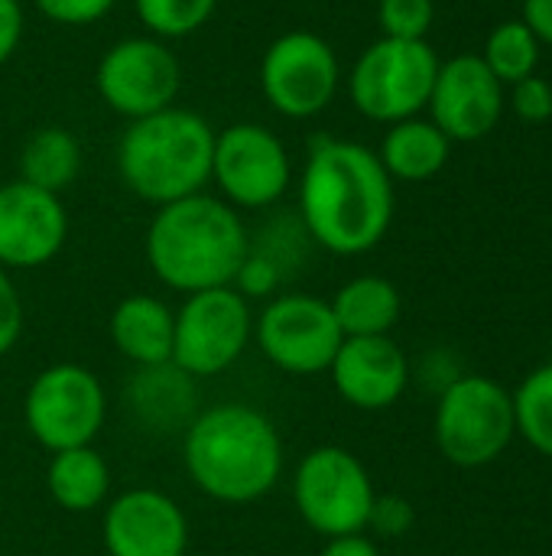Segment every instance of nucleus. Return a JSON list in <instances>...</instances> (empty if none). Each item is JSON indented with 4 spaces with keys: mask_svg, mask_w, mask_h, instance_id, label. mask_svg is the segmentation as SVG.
Here are the masks:
<instances>
[{
    "mask_svg": "<svg viewBox=\"0 0 552 556\" xmlns=\"http://www.w3.org/2000/svg\"><path fill=\"white\" fill-rule=\"evenodd\" d=\"M449 143L452 140L433 121L407 117V121L390 124V130L384 134V143L377 150V160L384 163L390 179L426 182L446 166Z\"/></svg>",
    "mask_w": 552,
    "mask_h": 556,
    "instance_id": "obj_19",
    "label": "nucleus"
},
{
    "mask_svg": "<svg viewBox=\"0 0 552 556\" xmlns=\"http://www.w3.org/2000/svg\"><path fill=\"white\" fill-rule=\"evenodd\" d=\"M107 401L101 381L81 365H52L36 375L26 391V430L49 453L91 446L104 427Z\"/></svg>",
    "mask_w": 552,
    "mask_h": 556,
    "instance_id": "obj_9",
    "label": "nucleus"
},
{
    "mask_svg": "<svg viewBox=\"0 0 552 556\" xmlns=\"http://www.w3.org/2000/svg\"><path fill=\"white\" fill-rule=\"evenodd\" d=\"M94 88L111 111L137 121L176 104L182 65L163 39L127 36L98 59Z\"/></svg>",
    "mask_w": 552,
    "mask_h": 556,
    "instance_id": "obj_11",
    "label": "nucleus"
},
{
    "mask_svg": "<svg viewBox=\"0 0 552 556\" xmlns=\"http://www.w3.org/2000/svg\"><path fill=\"white\" fill-rule=\"evenodd\" d=\"M345 339L387 336L400 319V293L384 277H355L329 303Z\"/></svg>",
    "mask_w": 552,
    "mask_h": 556,
    "instance_id": "obj_20",
    "label": "nucleus"
},
{
    "mask_svg": "<svg viewBox=\"0 0 552 556\" xmlns=\"http://www.w3.org/2000/svg\"><path fill=\"white\" fill-rule=\"evenodd\" d=\"M293 163L283 140L264 124L244 121L215 134L211 179L228 205L267 208L290 189Z\"/></svg>",
    "mask_w": 552,
    "mask_h": 556,
    "instance_id": "obj_12",
    "label": "nucleus"
},
{
    "mask_svg": "<svg viewBox=\"0 0 552 556\" xmlns=\"http://www.w3.org/2000/svg\"><path fill=\"white\" fill-rule=\"evenodd\" d=\"M319 556H381L374 541H368L364 534H348V538H332L325 544V551Z\"/></svg>",
    "mask_w": 552,
    "mask_h": 556,
    "instance_id": "obj_35",
    "label": "nucleus"
},
{
    "mask_svg": "<svg viewBox=\"0 0 552 556\" xmlns=\"http://www.w3.org/2000/svg\"><path fill=\"white\" fill-rule=\"evenodd\" d=\"M426 108L433 111V124L449 140H482L501 121L504 85L495 78L482 55H455L439 62Z\"/></svg>",
    "mask_w": 552,
    "mask_h": 556,
    "instance_id": "obj_15",
    "label": "nucleus"
},
{
    "mask_svg": "<svg viewBox=\"0 0 552 556\" xmlns=\"http://www.w3.org/2000/svg\"><path fill=\"white\" fill-rule=\"evenodd\" d=\"M46 485L55 505H62L65 511H94L111 492V469L104 456L91 446L62 450L49 463Z\"/></svg>",
    "mask_w": 552,
    "mask_h": 556,
    "instance_id": "obj_22",
    "label": "nucleus"
},
{
    "mask_svg": "<svg viewBox=\"0 0 552 556\" xmlns=\"http://www.w3.org/2000/svg\"><path fill=\"white\" fill-rule=\"evenodd\" d=\"M439 453L462 466L478 469L495 463L514 440V397L491 378L465 375L449 381L436 407Z\"/></svg>",
    "mask_w": 552,
    "mask_h": 556,
    "instance_id": "obj_6",
    "label": "nucleus"
},
{
    "mask_svg": "<svg viewBox=\"0 0 552 556\" xmlns=\"http://www.w3.org/2000/svg\"><path fill=\"white\" fill-rule=\"evenodd\" d=\"M436 16L433 0H381L377 23L390 39H426Z\"/></svg>",
    "mask_w": 552,
    "mask_h": 556,
    "instance_id": "obj_27",
    "label": "nucleus"
},
{
    "mask_svg": "<svg viewBox=\"0 0 552 556\" xmlns=\"http://www.w3.org/2000/svg\"><path fill=\"white\" fill-rule=\"evenodd\" d=\"M130 407L133 414L156 430H176L195 407V388L185 371H179L172 362L150 365L130 381Z\"/></svg>",
    "mask_w": 552,
    "mask_h": 556,
    "instance_id": "obj_21",
    "label": "nucleus"
},
{
    "mask_svg": "<svg viewBox=\"0 0 552 556\" xmlns=\"http://www.w3.org/2000/svg\"><path fill=\"white\" fill-rule=\"evenodd\" d=\"M81 173V143L68 127H39L20 150V179L46 192H62Z\"/></svg>",
    "mask_w": 552,
    "mask_h": 556,
    "instance_id": "obj_23",
    "label": "nucleus"
},
{
    "mask_svg": "<svg viewBox=\"0 0 552 556\" xmlns=\"http://www.w3.org/2000/svg\"><path fill=\"white\" fill-rule=\"evenodd\" d=\"M342 68L335 49L309 29L277 36L260 59V88L270 108L290 121L322 114L338 94Z\"/></svg>",
    "mask_w": 552,
    "mask_h": 556,
    "instance_id": "obj_10",
    "label": "nucleus"
},
{
    "mask_svg": "<svg viewBox=\"0 0 552 556\" xmlns=\"http://www.w3.org/2000/svg\"><path fill=\"white\" fill-rule=\"evenodd\" d=\"M172 326L176 313H169L163 300L133 293L117 303L111 316V339L117 352L140 368L166 365L172 358Z\"/></svg>",
    "mask_w": 552,
    "mask_h": 556,
    "instance_id": "obj_18",
    "label": "nucleus"
},
{
    "mask_svg": "<svg viewBox=\"0 0 552 556\" xmlns=\"http://www.w3.org/2000/svg\"><path fill=\"white\" fill-rule=\"evenodd\" d=\"M251 244L238 208L195 192L159 205L146 228V261L159 283L179 293L231 287Z\"/></svg>",
    "mask_w": 552,
    "mask_h": 556,
    "instance_id": "obj_2",
    "label": "nucleus"
},
{
    "mask_svg": "<svg viewBox=\"0 0 552 556\" xmlns=\"http://www.w3.org/2000/svg\"><path fill=\"white\" fill-rule=\"evenodd\" d=\"M410 525H413V508L407 498H400V495H377L374 498L368 528H374L381 538H400L410 531Z\"/></svg>",
    "mask_w": 552,
    "mask_h": 556,
    "instance_id": "obj_31",
    "label": "nucleus"
},
{
    "mask_svg": "<svg viewBox=\"0 0 552 556\" xmlns=\"http://www.w3.org/2000/svg\"><path fill=\"white\" fill-rule=\"evenodd\" d=\"M482 59L501 85H517L521 78L537 75L540 39L530 33V26L524 20H508L491 29Z\"/></svg>",
    "mask_w": 552,
    "mask_h": 556,
    "instance_id": "obj_24",
    "label": "nucleus"
},
{
    "mask_svg": "<svg viewBox=\"0 0 552 556\" xmlns=\"http://www.w3.org/2000/svg\"><path fill=\"white\" fill-rule=\"evenodd\" d=\"M140 23L156 39H182L198 33L211 16L218 0H133Z\"/></svg>",
    "mask_w": 552,
    "mask_h": 556,
    "instance_id": "obj_26",
    "label": "nucleus"
},
{
    "mask_svg": "<svg viewBox=\"0 0 552 556\" xmlns=\"http://www.w3.org/2000/svg\"><path fill=\"white\" fill-rule=\"evenodd\" d=\"M511 104H514L517 117L527 124L552 121V85L540 75L521 78L517 85H511Z\"/></svg>",
    "mask_w": 552,
    "mask_h": 556,
    "instance_id": "obj_29",
    "label": "nucleus"
},
{
    "mask_svg": "<svg viewBox=\"0 0 552 556\" xmlns=\"http://www.w3.org/2000/svg\"><path fill=\"white\" fill-rule=\"evenodd\" d=\"M329 371L342 401H348L358 410L394 407L410 381L407 355L387 336L345 339Z\"/></svg>",
    "mask_w": 552,
    "mask_h": 556,
    "instance_id": "obj_17",
    "label": "nucleus"
},
{
    "mask_svg": "<svg viewBox=\"0 0 552 556\" xmlns=\"http://www.w3.org/2000/svg\"><path fill=\"white\" fill-rule=\"evenodd\" d=\"M215 130L189 108H166L130 121L117 143L120 182L143 202L169 205L211 179Z\"/></svg>",
    "mask_w": 552,
    "mask_h": 556,
    "instance_id": "obj_4",
    "label": "nucleus"
},
{
    "mask_svg": "<svg viewBox=\"0 0 552 556\" xmlns=\"http://www.w3.org/2000/svg\"><path fill=\"white\" fill-rule=\"evenodd\" d=\"M293 498L303 521L332 541L368 528L377 492L355 453L342 446H319L296 466Z\"/></svg>",
    "mask_w": 552,
    "mask_h": 556,
    "instance_id": "obj_7",
    "label": "nucleus"
},
{
    "mask_svg": "<svg viewBox=\"0 0 552 556\" xmlns=\"http://www.w3.org/2000/svg\"><path fill=\"white\" fill-rule=\"evenodd\" d=\"M104 547L111 556H185L189 521L169 495L133 489L107 505Z\"/></svg>",
    "mask_w": 552,
    "mask_h": 556,
    "instance_id": "obj_16",
    "label": "nucleus"
},
{
    "mask_svg": "<svg viewBox=\"0 0 552 556\" xmlns=\"http://www.w3.org/2000/svg\"><path fill=\"white\" fill-rule=\"evenodd\" d=\"M436 75L439 59L426 39L381 36L358 55L348 75V94L364 117L397 124L416 117L429 104Z\"/></svg>",
    "mask_w": 552,
    "mask_h": 556,
    "instance_id": "obj_5",
    "label": "nucleus"
},
{
    "mask_svg": "<svg viewBox=\"0 0 552 556\" xmlns=\"http://www.w3.org/2000/svg\"><path fill=\"white\" fill-rule=\"evenodd\" d=\"M260 352L286 375L329 371L345 336L325 300L309 293H286L264 306L254 323Z\"/></svg>",
    "mask_w": 552,
    "mask_h": 556,
    "instance_id": "obj_13",
    "label": "nucleus"
},
{
    "mask_svg": "<svg viewBox=\"0 0 552 556\" xmlns=\"http://www.w3.org/2000/svg\"><path fill=\"white\" fill-rule=\"evenodd\" d=\"M299 212L325 251L364 254L384 241L394 222V179L364 143L316 137L299 179Z\"/></svg>",
    "mask_w": 552,
    "mask_h": 556,
    "instance_id": "obj_1",
    "label": "nucleus"
},
{
    "mask_svg": "<svg viewBox=\"0 0 552 556\" xmlns=\"http://www.w3.org/2000/svg\"><path fill=\"white\" fill-rule=\"evenodd\" d=\"M23 39V3L20 0H0V65L10 62Z\"/></svg>",
    "mask_w": 552,
    "mask_h": 556,
    "instance_id": "obj_33",
    "label": "nucleus"
},
{
    "mask_svg": "<svg viewBox=\"0 0 552 556\" xmlns=\"http://www.w3.org/2000/svg\"><path fill=\"white\" fill-rule=\"evenodd\" d=\"M68 238V215L55 192L23 179L0 186V267L33 270L49 264Z\"/></svg>",
    "mask_w": 552,
    "mask_h": 556,
    "instance_id": "obj_14",
    "label": "nucleus"
},
{
    "mask_svg": "<svg viewBox=\"0 0 552 556\" xmlns=\"http://www.w3.org/2000/svg\"><path fill=\"white\" fill-rule=\"evenodd\" d=\"M185 469L208 498L251 505L280 482L283 443L260 410L247 404H218L189 424Z\"/></svg>",
    "mask_w": 552,
    "mask_h": 556,
    "instance_id": "obj_3",
    "label": "nucleus"
},
{
    "mask_svg": "<svg viewBox=\"0 0 552 556\" xmlns=\"http://www.w3.org/2000/svg\"><path fill=\"white\" fill-rule=\"evenodd\" d=\"M254 336L251 303L234 287L189 293L172 326V365L189 378L231 368Z\"/></svg>",
    "mask_w": 552,
    "mask_h": 556,
    "instance_id": "obj_8",
    "label": "nucleus"
},
{
    "mask_svg": "<svg viewBox=\"0 0 552 556\" xmlns=\"http://www.w3.org/2000/svg\"><path fill=\"white\" fill-rule=\"evenodd\" d=\"M244 300L251 296H270L280 287V267L270 257H254L247 254V261L241 264L234 283H231Z\"/></svg>",
    "mask_w": 552,
    "mask_h": 556,
    "instance_id": "obj_30",
    "label": "nucleus"
},
{
    "mask_svg": "<svg viewBox=\"0 0 552 556\" xmlns=\"http://www.w3.org/2000/svg\"><path fill=\"white\" fill-rule=\"evenodd\" d=\"M514 420L524 440L552 459V365L524 378L514 394Z\"/></svg>",
    "mask_w": 552,
    "mask_h": 556,
    "instance_id": "obj_25",
    "label": "nucleus"
},
{
    "mask_svg": "<svg viewBox=\"0 0 552 556\" xmlns=\"http://www.w3.org/2000/svg\"><path fill=\"white\" fill-rule=\"evenodd\" d=\"M36 10L59 26H91L114 10L117 0H33Z\"/></svg>",
    "mask_w": 552,
    "mask_h": 556,
    "instance_id": "obj_28",
    "label": "nucleus"
},
{
    "mask_svg": "<svg viewBox=\"0 0 552 556\" xmlns=\"http://www.w3.org/2000/svg\"><path fill=\"white\" fill-rule=\"evenodd\" d=\"M530 33L540 39V46H552V0H524V16H521Z\"/></svg>",
    "mask_w": 552,
    "mask_h": 556,
    "instance_id": "obj_34",
    "label": "nucleus"
},
{
    "mask_svg": "<svg viewBox=\"0 0 552 556\" xmlns=\"http://www.w3.org/2000/svg\"><path fill=\"white\" fill-rule=\"evenodd\" d=\"M20 332H23V303L10 274L0 267V358L16 345Z\"/></svg>",
    "mask_w": 552,
    "mask_h": 556,
    "instance_id": "obj_32",
    "label": "nucleus"
}]
</instances>
